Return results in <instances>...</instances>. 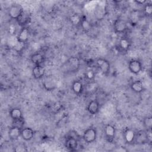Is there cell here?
<instances>
[{
    "mask_svg": "<svg viewBox=\"0 0 152 152\" xmlns=\"http://www.w3.org/2000/svg\"><path fill=\"white\" fill-rule=\"evenodd\" d=\"M151 130L140 129L135 132V144L144 145L151 142Z\"/></svg>",
    "mask_w": 152,
    "mask_h": 152,
    "instance_id": "6da1fadb",
    "label": "cell"
},
{
    "mask_svg": "<svg viewBox=\"0 0 152 152\" xmlns=\"http://www.w3.org/2000/svg\"><path fill=\"white\" fill-rule=\"evenodd\" d=\"M81 62L80 59L74 56L69 57L65 63V66L66 71L72 73L77 72L79 70Z\"/></svg>",
    "mask_w": 152,
    "mask_h": 152,
    "instance_id": "7a4b0ae2",
    "label": "cell"
},
{
    "mask_svg": "<svg viewBox=\"0 0 152 152\" xmlns=\"http://www.w3.org/2000/svg\"><path fill=\"white\" fill-rule=\"evenodd\" d=\"M83 140L87 144L94 142L97 138V131L93 127H90L86 129L83 134Z\"/></svg>",
    "mask_w": 152,
    "mask_h": 152,
    "instance_id": "3957f363",
    "label": "cell"
},
{
    "mask_svg": "<svg viewBox=\"0 0 152 152\" xmlns=\"http://www.w3.org/2000/svg\"><path fill=\"white\" fill-rule=\"evenodd\" d=\"M23 12V8L20 4H14L10 7L8 10V14L11 18L16 20Z\"/></svg>",
    "mask_w": 152,
    "mask_h": 152,
    "instance_id": "277c9868",
    "label": "cell"
},
{
    "mask_svg": "<svg viewBox=\"0 0 152 152\" xmlns=\"http://www.w3.org/2000/svg\"><path fill=\"white\" fill-rule=\"evenodd\" d=\"M96 65L104 75H107L110 71V64L108 60L103 58H99L96 60Z\"/></svg>",
    "mask_w": 152,
    "mask_h": 152,
    "instance_id": "5b68a950",
    "label": "cell"
},
{
    "mask_svg": "<svg viewBox=\"0 0 152 152\" xmlns=\"http://www.w3.org/2000/svg\"><path fill=\"white\" fill-rule=\"evenodd\" d=\"M129 71L133 74H138L142 69V65L140 61L138 59H131L128 64Z\"/></svg>",
    "mask_w": 152,
    "mask_h": 152,
    "instance_id": "8992f818",
    "label": "cell"
},
{
    "mask_svg": "<svg viewBox=\"0 0 152 152\" xmlns=\"http://www.w3.org/2000/svg\"><path fill=\"white\" fill-rule=\"evenodd\" d=\"M103 132L106 139L109 142H112L115 137L116 128L112 124H107L104 127Z\"/></svg>",
    "mask_w": 152,
    "mask_h": 152,
    "instance_id": "52a82bcc",
    "label": "cell"
},
{
    "mask_svg": "<svg viewBox=\"0 0 152 152\" xmlns=\"http://www.w3.org/2000/svg\"><path fill=\"white\" fill-rule=\"evenodd\" d=\"M113 27L115 33H123L126 30L127 23L122 18H117L113 23Z\"/></svg>",
    "mask_w": 152,
    "mask_h": 152,
    "instance_id": "ba28073f",
    "label": "cell"
},
{
    "mask_svg": "<svg viewBox=\"0 0 152 152\" xmlns=\"http://www.w3.org/2000/svg\"><path fill=\"white\" fill-rule=\"evenodd\" d=\"M135 131L132 128H126L123 131V138L125 142L128 144H135Z\"/></svg>",
    "mask_w": 152,
    "mask_h": 152,
    "instance_id": "9c48e42d",
    "label": "cell"
},
{
    "mask_svg": "<svg viewBox=\"0 0 152 152\" xmlns=\"http://www.w3.org/2000/svg\"><path fill=\"white\" fill-rule=\"evenodd\" d=\"M30 37V30L27 27H21L17 36V40L19 43H25L28 42Z\"/></svg>",
    "mask_w": 152,
    "mask_h": 152,
    "instance_id": "30bf717a",
    "label": "cell"
},
{
    "mask_svg": "<svg viewBox=\"0 0 152 152\" xmlns=\"http://www.w3.org/2000/svg\"><path fill=\"white\" fill-rule=\"evenodd\" d=\"M65 147L66 150L71 151H74L78 146V140L72 137H66L65 141Z\"/></svg>",
    "mask_w": 152,
    "mask_h": 152,
    "instance_id": "8fae6325",
    "label": "cell"
},
{
    "mask_svg": "<svg viewBox=\"0 0 152 152\" xmlns=\"http://www.w3.org/2000/svg\"><path fill=\"white\" fill-rule=\"evenodd\" d=\"M31 18L30 15L24 11V12L21 14V15L16 20L17 24L21 27H27V25L30 23Z\"/></svg>",
    "mask_w": 152,
    "mask_h": 152,
    "instance_id": "7c38bea8",
    "label": "cell"
},
{
    "mask_svg": "<svg viewBox=\"0 0 152 152\" xmlns=\"http://www.w3.org/2000/svg\"><path fill=\"white\" fill-rule=\"evenodd\" d=\"M141 13L138 10H133L129 14V22L132 26H135L138 24L141 20Z\"/></svg>",
    "mask_w": 152,
    "mask_h": 152,
    "instance_id": "4fadbf2b",
    "label": "cell"
},
{
    "mask_svg": "<svg viewBox=\"0 0 152 152\" xmlns=\"http://www.w3.org/2000/svg\"><path fill=\"white\" fill-rule=\"evenodd\" d=\"M99 109L100 104L97 99L91 100L87 106V110L90 114L92 115H95L97 113H98Z\"/></svg>",
    "mask_w": 152,
    "mask_h": 152,
    "instance_id": "5bb4252c",
    "label": "cell"
},
{
    "mask_svg": "<svg viewBox=\"0 0 152 152\" xmlns=\"http://www.w3.org/2000/svg\"><path fill=\"white\" fill-rule=\"evenodd\" d=\"M45 71V68L42 65H34L32 69V75L34 79L39 80L44 77Z\"/></svg>",
    "mask_w": 152,
    "mask_h": 152,
    "instance_id": "9a60e30c",
    "label": "cell"
},
{
    "mask_svg": "<svg viewBox=\"0 0 152 152\" xmlns=\"http://www.w3.org/2000/svg\"><path fill=\"white\" fill-rule=\"evenodd\" d=\"M21 128L12 125L8 131V137L12 141L17 140L19 137H21Z\"/></svg>",
    "mask_w": 152,
    "mask_h": 152,
    "instance_id": "2e32d148",
    "label": "cell"
},
{
    "mask_svg": "<svg viewBox=\"0 0 152 152\" xmlns=\"http://www.w3.org/2000/svg\"><path fill=\"white\" fill-rule=\"evenodd\" d=\"M42 85L44 88L48 91H51L56 88V83L52 78V77H47L42 82Z\"/></svg>",
    "mask_w": 152,
    "mask_h": 152,
    "instance_id": "e0dca14e",
    "label": "cell"
},
{
    "mask_svg": "<svg viewBox=\"0 0 152 152\" xmlns=\"http://www.w3.org/2000/svg\"><path fill=\"white\" fill-rule=\"evenodd\" d=\"M34 135V131L29 127H23L21 129V137L22 139L26 141H28L31 140Z\"/></svg>",
    "mask_w": 152,
    "mask_h": 152,
    "instance_id": "ac0fdd59",
    "label": "cell"
},
{
    "mask_svg": "<svg viewBox=\"0 0 152 152\" xmlns=\"http://www.w3.org/2000/svg\"><path fill=\"white\" fill-rule=\"evenodd\" d=\"M9 115L13 121L21 120L24 119L22 110L19 107L12 108L9 112Z\"/></svg>",
    "mask_w": 152,
    "mask_h": 152,
    "instance_id": "d6986e66",
    "label": "cell"
},
{
    "mask_svg": "<svg viewBox=\"0 0 152 152\" xmlns=\"http://www.w3.org/2000/svg\"><path fill=\"white\" fill-rule=\"evenodd\" d=\"M80 26L82 30L84 33H88L90 31V30L92 28V25L91 23L90 22V21L87 18V17L84 15L81 16Z\"/></svg>",
    "mask_w": 152,
    "mask_h": 152,
    "instance_id": "ffe728a7",
    "label": "cell"
},
{
    "mask_svg": "<svg viewBox=\"0 0 152 152\" xmlns=\"http://www.w3.org/2000/svg\"><path fill=\"white\" fill-rule=\"evenodd\" d=\"M131 42L126 37H122L119 40L118 46L119 49L124 52H127L131 48Z\"/></svg>",
    "mask_w": 152,
    "mask_h": 152,
    "instance_id": "44dd1931",
    "label": "cell"
},
{
    "mask_svg": "<svg viewBox=\"0 0 152 152\" xmlns=\"http://www.w3.org/2000/svg\"><path fill=\"white\" fill-rule=\"evenodd\" d=\"M83 83L78 80H74L71 84V90L73 93L76 95H80L83 91Z\"/></svg>",
    "mask_w": 152,
    "mask_h": 152,
    "instance_id": "7402d4cb",
    "label": "cell"
},
{
    "mask_svg": "<svg viewBox=\"0 0 152 152\" xmlns=\"http://www.w3.org/2000/svg\"><path fill=\"white\" fill-rule=\"evenodd\" d=\"M30 61L34 65H42L45 62V56L41 53L36 52L31 55Z\"/></svg>",
    "mask_w": 152,
    "mask_h": 152,
    "instance_id": "603a6c76",
    "label": "cell"
},
{
    "mask_svg": "<svg viewBox=\"0 0 152 152\" xmlns=\"http://www.w3.org/2000/svg\"><path fill=\"white\" fill-rule=\"evenodd\" d=\"M130 88L131 90L135 93H141L144 90L143 83L140 80L133 81L130 85Z\"/></svg>",
    "mask_w": 152,
    "mask_h": 152,
    "instance_id": "cb8c5ba5",
    "label": "cell"
},
{
    "mask_svg": "<svg viewBox=\"0 0 152 152\" xmlns=\"http://www.w3.org/2000/svg\"><path fill=\"white\" fill-rule=\"evenodd\" d=\"M142 124L144 126V129L148 131V130H151V126H152V117L151 116H147L144 118L142 120Z\"/></svg>",
    "mask_w": 152,
    "mask_h": 152,
    "instance_id": "d4e9b609",
    "label": "cell"
},
{
    "mask_svg": "<svg viewBox=\"0 0 152 152\" xmlns=\"http://www.w3.org/2000/svg\"><path fill=\"white\" fill-rule=\"evenodd\" d=\"M142 12L145 16L150 17L152 14V4L147 2L144 5Z\"/></svg>",
    "mask_w": 152,
    "mask_h": 152,
    "instance_id": "484cf974",
    "label": "cell"
},
{
    "mask_svg": "<svg viewBox=\"0 0 152 152\" xmlns=\"http://www.w3.org/2000/svg\"><path fill=\"white\" fill-rule=\"evenodd\" d=\"M85 77L88 80H92L94 78L95 76H96V73L94 71V70H93L92 69H87L84 74Z\"/></svg>",
    "mask_w": 152,
    "mask_h": 152,
    "instance_id": "4316f807",
    "label": "cell"
},
{
    "mask_svg": "<svg viewBox=\"0 0 152 152\" xmlns=\"http://www.w3.org/2000/svg\"><path fill=\"white\" fill-rule=\"evenodd\" d=\"M14 150L16 152H26L28 151V149L25 144L20 143L15 147Z\"/></svg>",
    "mask_w": 152,
    "mask_h": 152,
    "instance_id": "83f0119b",
    "label": "cell"
},
{
    "mask_svg": "<svg viewBox=\"0 0 152 152\" xmlns=\"http://www.w3.org/2000/svg\"><path fill=\"white\" fill-rule=\"evenodd\" d=\"M134 2L138 5H144L147 2V1L145 0H142H142H136Z\"/></svg>",
    "mask_w": 152,
    "mask_h": 152,
    "instance_id": "f1b7e54d",
    "label": "cell"
}]
</instances>
